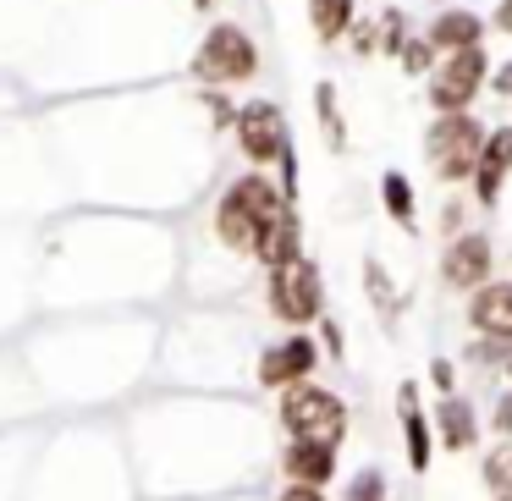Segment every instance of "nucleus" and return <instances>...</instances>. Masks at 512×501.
Wrapping results in <instances>:
<instances>
[{
    "label": "nucleus",
    "mask_w": 512,
    "mask_h": 501,
    "mask_svg": "<svg viewBox=\"0 0 512 501\" xmlns=\"http://www.w3.org/2000/svg\"><path fill=\"white\" fill-rule=\"evenodd\" d=\"M215 232L237 254H259L270 270L298 259V221L281 210L276 188L265 177H243L226 188L221 210H215Z\"/></svg>",
    "instance_id": "f257e3e1"
},
{
    "label": "nucleus",
    "mask_w": 512,
    "mask_h": 501,
    "mask_svg": "<svg viewBox=\"0 0 512 501\" xmlns=\"http://www.w3.org/2000/svg\"><path fill=\"white\" fill-rule=\"evenodd\" d=\"M281 424H287L298 441L336 446L347 430V408H342V397H331V391H320V386H287V397H281Z\"/></svg>",
    "instance_id": "f03ea898"
},
{
    "label": "nucleus",
    "mask_w": 512,
    "mask_h": 501,
    "mask_svg": "<svg viewBox=\"0 0 512 501\" xmlns=\"http://www.w3.org/2000/svg\"><path fill=\"white\" fill-rule=\"evenodd\" d=\"M254 67H259V50L237 23L210 28L199 56H193V72H199L204 83H243V78H254Z\"/></svg>",
    "instance_id": "7ed1b4c3"
},
{
    "label": "nucleus",
    "mask_w": 512,
    "mask_h": 501,
    "mask_svg": "<svg viewBox=\"0 0 512 501\" xmlns=\"http://www.w3.org/2000/svg\"><path fill=\"white\" fill-rule=\"evenodd\" d=\"M424 149H430L435 171H441L446 182H457V177H468V171H479L485 138H479V127L468 122V116H441V122L430 127V138H424Z\"/></svg>",
    "instance_id": "20e7f679"
},
{
    "label": "nucleus",
    "mask_w": 512,
    "mask_h": 501,
    "mask_svg": "<svg viewBox=\"0 0 512 501\" xmlns=\"http://www.w3.org/2000/svg\"><path fill=\"white\" fill-rule=\"evenodd\" d=\"M270 309H276L281 320H292V325H303V320L320 314V270H314L303 254L270 270Z\"/></svg>",
    "instance_id": "39448f33"
},
{
    "label": "nucleus",
    "mask_w": 512,
    "mask_h": 501,
    "mask_svg": "<svg viewBox=\"0 0 512 501\" xmlns=\"http://www.w3.org/2000/svg\"><path fill=\"white\" fill-rule=\"evenodd\" d=\"M237 144H243L248 160H259V166H270V160H287V122H281L276 105L254 100L243 105V116H237Z\"/></svg>",
    "instance_id": "423d86ee"
},
{
    "label": "nucleus",
    "mask_w": 512,
    "mask_h": 501,
    "mask_svg": "<svg viewBox=\"0 0 512 501\" xmlns=\"http://www.w3.org/2000/svg\"><path fill=\"white\" fill-rule=\"evenodd\" d=\"M479 78H485V50H463V56H452L441 72H435V89H430V100L441 105L446 116H463V105L479 94Z\"/></svg>",
    "instance_id": "0eeeda50"
},
{
    "label": "nucleus",
    "mask_w": 512,
    "mask_h": 501,
    "mask_svg": "<svg viewBox=\"0 0 512 501\" xmlns=\"http://www.w3.org/2000/svg\"><path fill=\"white\" fill-rule=\"evenodd\" d=\"M314 358L320 353H314L309 336H292V342L270 347V353L259 358V380H265V386H298V380L314 369Z\"/></svg>",
    "instance_id": "6e6552de"
},
{
    "label": "nucleus",
    "mask_w": 512,
    "mask_h": 501,
    "mask_svg": "<svg viewBox=\"0 0 512 501\" xmlns=\"http://www.w3.org/2000/svg\"><path fill=\"white\" fill-rule=\"evenodd\" d=\"M287 474H292V485L320 490L325 479L336 474V446H320V441H292V446H287Z\"/></svg>",
    "instance_id": "1a4fd4ad"
},
{
    "label": "nucleus",
    "mask_w": 512,
    "mask_h": 501,
    "mask_svg": "<svg viewBox=\"0 0 512 501\" xmlns=\"http://www.w3.org/2000/svg\"><path fill=\"white\" fill-rule=\"evenodd\" d=\"M485 270H490V243L479 232L474 237H457V243L446 248V281H452V287H479Z\"/></svg>",
    "instance_id": "9d476101"
},
{
    "label": "nucleus",
    "mask_w": 512,
    "mask_h": 501,
    "mask_svg": "<svg viewBox=\"0 0 512 501\" xmlns=\"http://www.w3.org/2000/svg\"><path fill=\"white\" fill-rule=\"evenodd\" d=\"M512 171V127L507 133H490L485 138V155H479V199L485 204H496V193H501V177Z\"/></svg>",
    "instance_id": "9b49d317"
},
{
    "label": "nucleus",
    "mask_w": 512,
    "mask_h": 501,
    "mask_svg": "<svg viewBox=\"0 0 512 501\" xmlns=\"http://www.w3.org/2000/svg\"><path fill=\"white\" fill-rule=\"evenodd\" d=\"M468 314H474L479 331L512 336V287H507V281H501V287H485V292L474 298V309H468Z\"/></svg>",
    "instance_id": "f8f14e48"
},
{
    "label": "nucleus",
    "mask_w": 512,
    "mask_h": 501,
    "mask_svg": "<svg viewBox=\"0 0 512 501\" xmlns=\"http://www.w3.org/2000/svg\"><path fill=\"white\" fill-rule=\"evenodd\" d=\"M430 45L452 50V56H463V50H474V45H479V17H474V12H446L441 23L430 28Z\"/></svg>",
    "instance_id": "ddd939ff"
},
{
    "label": "nucleus",
    "mask_w": 512,
    "mask_h": 501,
    "mask_svg": "<svg viewBox=\"0 0 512 501\" xmlns=\"http://www.w3.org/2000/svg\"><path fill=\"white\" fill-rule=\"evenodd\" d=\"M309 23L320 39H342L353 23V0H309Z\"/></svg>",
    "instance_id": "4468645a"
},
{
    "label": "nucleus",
    "mask_w": 512,
    "mask_h": 501,
    "mask_svg": "<svg viewBox=\"0 0 512 501\" xmlns=\"http://www.w3.org/2000/svg\"><path fill=\"white\" fill-rule=\"evenodd\" d=\"M441 435L452 452H463V446H474V413H468V402L446 397L441 402Z\"/></svg>",
    "instance_id": "2eb2a0df"
},
{
    "label": "nucleus",
    "mask_w": 512,
    "mask_h": 501,
    "mask_svg": "<svg viewBox=\"0 0 512 501\" xmlns=\"http://www.w3.org/2000/svg\"><path fill=\"white\" fill-rule=\"evenodd\" d=\"M402 424H408V463L424 468L430 463V424L413 413V386H402Z\"/></svg>",
    "instance_id": "dca6fc26"
},
{
    "label": "nucleus",
    "mask_w": 512,
    "mask_h": 501,
    "mask_svg": "<svg viewBox=\"0 0 512 501\" xmlns=\"http://www.w3.org/2000/svg\"><path fill=\"white\" fill-rule=\"evenodd\" d=\"M386 204H391V215H397V221H408V215H413V193H408V177H397V171H391V177H386Z\"/></svg>",
    "instance_id": "f3484780"
},
{
    "label": "nucleus",
    "mask_w": 512,
    "mask_h": 501,
    "mask_svg": "<svg viewBox=\"0 0 512 501\" xmlns=\"http://www.w3.org/2000/svg\"><path fill=\"white\" fill-rule=\"evenodd\" d=\"M347 501H386V485H380V474H358L353 490H347Z\"/></svg>",
    "instance_id": "a211bd4d"
},
{
    "label": "nucleus",
    "mask_w": 512,
    "mask_h": 501,
    "mask_svg": "<svg viewBox=\"0 0 512 501\" xmlns=\"http://www.w3.org/2000/svg\"><path fill=\"white\" fill-rule=\"evenodd\" d=\"M424 61H430V45H408V50H402V67H413V72H419Z\"/></svg>",
    "instance_id": "6ab92c4d"
},
{
    "label": "nucleus",
    "mask_w": 512,
    "mask_h": 501,
    "mask_svg": "<svg viewBox=\"0 0 512 501\" xmlns=\"http://www.w3.org/2000/svg\"><path fill=\"white\" fill-rule=\"evenodd\" d=\"M281 501H325V496H320V490H309V485H292Z\"/></svg>",
    "instance_id": "aec40b11"
},
{
    "label": "nucleus",
    "mask_w": 512,
    "mask_h": 501,
    "mask_svg": "<svg viewBox=\"0 0 512 501\" xmlns=\"http://www.w3.org/2000/svg\"><path fill=\"white\" fill-rule=\"evenodd\" d=\"M496 28H501V34H512V0H501V12H496Z\"/></svg>",
    "instance_id": "412c9836"
},
{
    "label": "nucleus",
    "mask_w": 512,
    "mask_h": 501,
    "mask_svg": "<svg viewBox=\"0 0 512 501\" xmlns=\"http://www.w3.org/2000/svg\"><path fill=\"white\" fill-rule=\"evenodd\" d=\"M496 424H501V435L512 430V397H507V402H501V408H496Z\"/></svg>",
    "instance_id": "4be33fe9"
},
{
    "label": "nucleus",
    "mask_w": 512,
    "mask_h": 501,
    "mask_svg": "<svg viewBox=\"0 0 512 501\" xmlns=\"http://www.w3.org/2000/svg\"><path fill=\"white\" fill-rule=\"evenodd\" d=\"M496 94H512V61L501 67V78H496Z\"/></svg>",
    "instance_id": "5701e85b"
},
{
    "label": "nucleus",
    "mask_w": 512,
    "mask_h": 501,
    "mask_svg": "<svg viewBox=\"0 0 512 501\" xmlns=\"http://www.w3.org/2000/svg\"><path fill=\"white\" fill-rule=\"evenodd\" d=\"M193 6H210V0H193Z\"/></svg>",
    "instance_id": "b1692460"
}]
</instances>
